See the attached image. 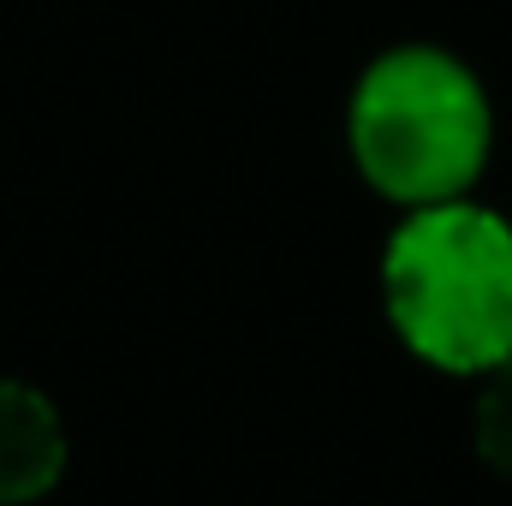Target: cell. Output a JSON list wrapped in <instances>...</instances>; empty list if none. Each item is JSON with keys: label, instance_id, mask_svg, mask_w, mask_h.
<instances>
[{"label": "cell", "instance_id": "1", "mask_svg": "<svg viewBox=\"0 0 512 506\" xmlns=\"http://www.w3.org/2000/svg\"><path fill=\"white\" fill-rule=\"evenodd\" d=\"M387 310L411 352L441 370H495L512 358V227L465 209L423 203L387 245Z\"/></svg>", "mask_w": 512, "mask_h": 506}, {"label": "cell", "instance_id": "2", "mask_svg": "<svg viewBox=\"0 0 512 506\" xmlns=\"http://www.w3.org/2000/svg\"><path fill=\"white\" fill-rule=\"evenodd\" d=\"M352 149L376 191L399 203H447L477 179L489 149V108L477 78L435 48L387 54L358 84Z\"/></svg>", "mask_w": 512, "mask_h": 506}, {"label": "cell", "instance_id": "3", "mask_svg": "<svg viewBox=\"0 0 512 506\" xmlns=\"http://www.w3.org/2000/svg\"><path fill=\"white\" fill-rule=\"evenodd\" d=\"M66 435L42 393L24 381H0V506L36 501L60 483Z\"/></svg>", "mask_w": 512, "mask_h": 506}, {"label": "cell", "instance_id": "4", "mask_svg": "<svg viewBox=\"0 0 512 506\" xmlns=\"http://www.w3.org/2000/svg\"><path fill=\"white\" fill-rule=\"evenodd\" d=\"M477 447L501 477H512V358L495 364V381L477 405Z\"/></svg>", "mask_w": 512, "mask_h": 506}]
</instances>
